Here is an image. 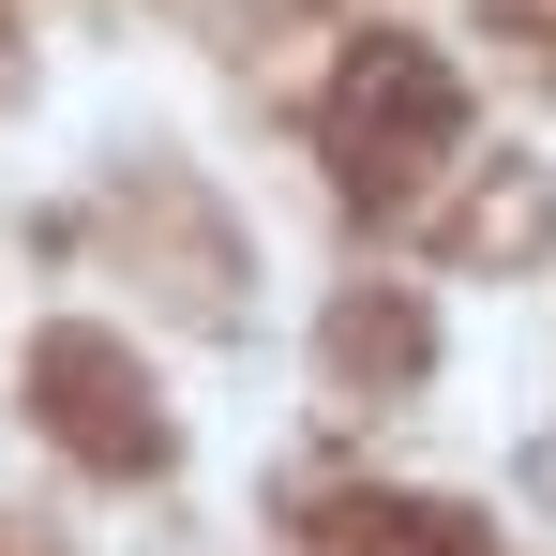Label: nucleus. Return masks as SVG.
<instances>
[{"instance_id":"f03ea898","label":"nucleus","mask_w":556,"mask_h":556,"mask_svg":"<svg viewBox=\"0 0 556 556\" xmlns=\"http://www.w3.org/2000/svg\"><path fill=\"white\" fill-rule=\"evenodd\" d=\"M46 406L76 421V452H91V466H151V452H166V421L136 406V376L105 362L91 331H61V346H46Z\"/></svg>"},{"instance_id":"f257e3e1","label":"nucleus","mask_w":556,"mask_h":556,"mask_svg":"<svg viewBox=\"0 0 556 556\" xmlns=\"http://www.w3.org/2000/svg\"><path fill=\"white\" fill-rule=\"evenodd\" d=\"M437 136H452V91H437V61L376 46L362 76H346V151H362V181H406V151H437Z\"/></svg>"}]
</instances>
